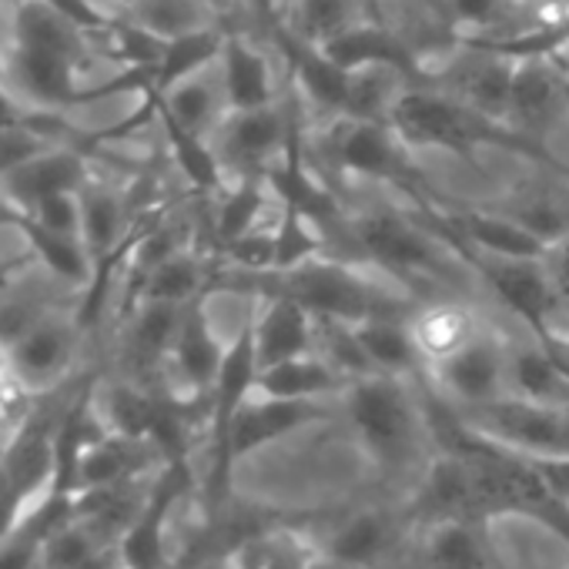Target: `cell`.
I'll use <instances>...</instances> for the list:
<instances>
[{
  "label": "cell",
  "instance_id": "cell-45",
  "mask_svg": "<svg viewBox=\"0 0 569 569\" xmlns=\"http://www.w3.org/2000/svg\"><path fill=\"white\" fill-rule=\"evenodd\" d=\"M289 4H292V0H281V11H284V8H289Z\"/></svg>",
  "mask_w": 569,
  "mask_h": 569
},
{
  "label": "cell",
  "instance_id": "cell-5",
  "mask_svg": "<svg viewBox=\"0 0 569 569\" xmlns=\"http://www.w3.org/2000/svg\"><path fill=\"white\" fill-rule=\"evenodd\" d=\"M319 148L336 171L366 181H382L409 194L412 208L419 211H436L446 204V198L436 194V188L412 161V148L406 144V138L389 121L332 118V124L322 131Z\"/></svg>",
  "mask_w": 569,
  "mask_h": 569
},
{
  "label": "cell",
  "instance_id": "cell-40",
  "mask_svg": "<svg viewBox=\"0 0 569 569\" xmlns=\"http://www.w3.org/2000/svg\"><path fill=\"white\" fill-rule=\"evenodd\" d=\"M529 462H532L536 476L542 479V486L549 489V496L569 506V456H559V459H529Z\"/></svg>",
  "mask_w": 569,
  "mask_h": 569
},
{
  "label": "cell",
  "instance_id": "cell-14",
  "mask_svg": "<svg viewBox=\"0 0 569 569\" xmlns=\"http://www.w3.org/2000/svg\"><path fill=\"white\" fill-rule=\"evenodd\" d=\"M61 416L64 412H54V409L31 412L21 422V429L14 432V439L8 442V449L0 452V466H4L11 486L24 499L28 512L51 492L54 466H58V429H61Z\"/></svg>",
  "mask_w": 569,
  "mask_h": 569
},
{
  "label": "cell",
  "instance_id": "cell-28",
  "mask_svg": "<svg viewBox=\"0 0 569 569\" xmlns=\"http://www.w3.org/2000/svg\"><path fill=\"white\" fill-rule=\"evenodd\" d=\"M18 231L24 234L31 254L41 261L44 271H51L54 278L68 281V284H78V289H88L94 281V271H98V261L94 254L88 251L84 238L81 234H61V231H48L41 224H34L28 214L18 221Z\"/></svg>",
  "mask_w": 569,
  "mask_h": 569
},
{
  "label": "cell",
  "instance_id": "cell-22",
  "mask_svg": "<svg viewBox=\"0 0 569 569\" xmlns=\"http://www.w3.org/2000/svg\"><path fill=\"white\" fill-rule=\"evenodd\" d=\"M81 198V238L88 244V251L94 254L98 268H108L118 258V244L128 234V191L111 188L108 181H101L98 174H91L84 181V188L78 191Z\"/></svg>",
  "mask_w": 569,
  "mask_h": 569
},
{
  "label": "cell",
  "instance_id": "cell-2",
  "mask_svg": "<svg viewBox=\"0 0 569 569\" xmlns=\"http://www.w3.org/2000/svg\"><path fill=\"white\" fill-rule=\"evenodd\" d=\"M349 241L356 261L402 278L409 292L452 289L459 264H466V248L442 208H372L349 214Z\"/></svg>",
  "mask_w": 569,
  "mask_h": 569
},
{
  "label": "cell",
  "instance_id": "cell-27",
  "mask_svg": "<svg viewBox=\"0 0 569 569\" xmlns=\"http://www.w3.org/2000/svg\"><path fill=\"white\" fill-rule=\"evenodd\" d=\"M214 292V271L194 248H181L171 258H164L158 268H151L134 292L138 302H171V306H188L191 299Z\"/></svg>",
  "mask_w": 569,
  "mask_h": 569
},
{
  "label": "cell",
  "instance_id": "cell-20",
  "mask_svg": "<svg viewBox=\"0 0 569 569\" xmlns=\"http://www.w3.org/2000/svg\"><path fill=\"white\" fill-rule=\"evenodd\" d=\"M264 302V309L258 312L254 306V349H258V369L296 359L306 352H316V339H319V322L309 309H302L299 302L284 299V296H271V299H254Z\"/></svg>",
  "mask_w": 569,
  "mask_h": 569
},
{
  "label": "cell",
  "instance_id": "cell-44",
  "mask_svg": "<svg viewBox=\"0 0 569 569\" xmlns=\"http://www.w3.org/2000/svg\"><path fill=\"white\" fill-rule=\"evenodd\" d=\"M118 569H148V566H118Z\"/></svg>",
  "mask_w": 569,
  "mask_h": 569
},
{
  "label": "cell",
  "instance_id": "cell-39",
  "mask_svg": "<svg viewBox=\"0 0 569 569\" xmlns=\"http://www.w3.org/2000/svg\"><path fill=\"white\" fill-rule=\"evenodd\" d=\"M24 516H28V506H24V499L18 496V489L11 486L4 466H0V542H4V539L21 526Z\"/></svg>",
  "mask_w": 569,
  "mask_h": 569
},
{
  "label": "cell",
  "instance_id": "cell-11",
  "mask_svg": "<svg viewBox=\"0 0 569 569\" xmlns=\"http://www.w3.org/2000/svg\"><path fill=\"white\" fill-rule=\"evenodd\" d=\"M339 68L359 71V68H389L409 81V88H429L432 68L426 64L422 51L396 28L356 21L342 34L319 44Z\"/></svg>",
  "mask_w": 569,
  "mask_h": 569
},
{
  "label": "cell",
  "instance_id": "cell-17",
  "mask_svg": "<svg viewBox=\"0 0 569 569\" xmlns=\"http://www.w3.org/2000/svg\"><path fill=\"white\" fill-rule=\"evenodd\" d=\"M562 108L569 104H566V71L559 68V61L556 58H516L506 121L532 138H542Z\"/></svg>",
  "mask_w": 569,
  "mask_h": 569
},
{
  "label": "cell",
  "instance_id": "cell-6",
  "mask_svg": "<svg viewBox=\"0 0 569 569\" xmlns=\"http://www.w3.org/2000/svg\"><path fill=\"white\" fill-rule=\"evenodd\" d=\"M449 409L469 432L522 459L569 456V406H546V402H532V399L506 392L489 402L449 406Z\"/></svg>",
  "mask_w": 569,
  "mask_h": 569
},
{
  "label": "cell",
  "instance_id": "cell-24",
  "mask_svg": "<svg viewBox=\"0 0 569 569\" xmlns=\"http://www.w3.org/2000/svg\"><path fill=\"white\" fill-rule=\"evenodd\" d=\"M346 386L349 379L316 349L258 369L254 392L271 399H329V396H342Z\"/></svg>",
  "mask_w": 569,
  "mask_h": 569
},
{
  "label": "cell",
  "instance_id": "cell-37",
  "mask_svg": "<svg viewBox=\"0 0 569 569\" xmlns=\"http://www.w3.org/2000/svg\"><path fill=\"white\" fill-rule=\"evenodd\" d=\"M278 221H274V268H296L302 261L322 258L326 241L319 238V224H312L306 214L296 208L278 204Z\"/></svg>",
  "mask_w": 569,
  "mask_h": 569
},
{
  "label": "cell",
  "instance_id": "cell-13",
  "mask_svg": "<svg viewBox=\"0 0 569 569\" xmlns=\"http://www.w3.org/2000/svg\"><path fill=\"white\" fill-rule=\"evenodd\" d=\"M224 349L228 346H221V339L211 329L208 292H204L184 306L178 336H174L168 362H164V379H171L168 389L184 399H208L214 389L218 369L224 362Z\"/></svg>",
  "mask_w": 569,
  "mask_h": 569
},
{
  "label": "cell",
  "instance_id": "cell-18",
  "mask_svg": "<svg viewBox=\"0 0 569 569\" xmlns=\"http://www.w3.org/2000/svg\"><path fill=\"white\" fill-rule=\"evenodd\" d=\"M78 322L71 319H58L54 312H48L18 346L8 349V369H11V382L18 389H44L54 379L64 376L71 356H74V339H78Z\"/></svg>",
  "mask_w": 569,
  "mask_h": 569
},
{
  "label": "cell",
  "instance_id": "cell-16",
  "mask_svg": "<svg viewBox=\"0 0 569 569\" xmlns=\"http://www.w3.org/2000/svg\"><path fill=\"white\" fill-rule=\"evenodd\" d=\"M322 556V542L289 522H258L238 532L228 546V569H312Z\"/></svg>",
  "mask_w": 569,
  "mask_h": 569
},
{
  "label": "cell",
  "instance_id": "cell-30",
  "mask_svg": "<svg viewBox=\"0 0 569 569\" xmlns=\"http://www.w3.org/2000/svg\"><path fill=\"white\" fill-rule=\"evenodd\" d=\"M416 349L426 362V369L446 356H452L456 349H462L482 326L476 322V316L456 302H432V306H419V312L409 319Z\"/></svg>",
  "mask_w": 569,
  "mask_h": 569
},
{
  "label": "cell",
  "instance_id": "cell-8",
  "mask_svg": "<svg viewBox=\"0 0 569 569\" xmlns=\"http://www.w3.org/2000/svg\"><path fill=\"white\" fill-rule=\"evenodd\" d=\"M426 376L449 406L499 399L509 392V342L492 329H479L462 349L432 362Z\"/></svg>",
  "mask_w": 569,
  "mask_h": 569
},
{
  "label": "cell",
  "instance_id": "cell-26",
  "mask_svg": "<svg viewBox=\"0 0 569 569\" xmlns=\"http://www.w3.org/2000/svg\"><path fill=\"white\" fill-rule=\"evenodd\" d=\"M422 562L426 569H489V542L479 529V519L469 516H442L426 522L422 536Z\"/></svg>",
  "mask_w": 569,
  "mask_h": 569
},
{
  "label": "cell",
  "instance_id": "cell-15",
  "mask_svg": "<svg viewBox=\"0 0 569 569\" xmlns=\"http://www.w3.org/2000/svg\"><path fill=\"white\" fill-rule=\"evenodd\" d=\"M446 221L466 244V261L472 254H499V258H546L552 241L512 218L509 211L492 208H466V204H442Z\"/></svg>",
  "mask_w": 569,
  "mask_h": 569
},
{
  "label": "cell",
  "instance_id": "cell-33",
  "mask_svg": "<svg viewBox=\"0 0 569 569\" xmlns=\"http://www.w3.org/2000/svg\"><path fill=\"white\" fill-rule=\"evenodd\" d=\"M204 71H198L194 78L174 84L168 94H158V108L164 114H171L181 128L211 138L218 131V124L224 121V114H228V101H224V94L214 91V84L201 81Z\"/></svg>",
  "mask_w": 569,
  "mask_h": 569
},
{
  "label": "cell",
  "instance_id": "cell-25",
  "mask_svg": "<svg viewBox=\"0 0 569 569\" xmlns=\"http://www.w3.org/2000/svg\"><path fill=\"white\" fill-rule=\"evenodd\" d=\"M184 306L171 302H138L128 336H124V359L134 372V379H148L164 372L171 342L178 336Z\"/></svg>",
  "mask_w": 569,
  "mask_h": 569
},
{
  "label": "cell",
  "instance_id": "cell-4",
  "mask_svg": "<svg viewBox=\"0 0 569 569\" xmlns=\"http://www.w3.org/2000/svg\"><path fill=\"white\" fill-rule=\"evenodd\" d=\"M342 406L352 432L382 472H402L419 459L429 416L416 406L402 376L372 372L352 379Z\"/></svg>",
  "mask_w": 569,
  "mask_h": 569
},
{
  "label": "cell",
  "instance_id": "cell-32",
  "mask_svg": "<svg viewBox=\"0 0 569 569\" xmlns=\"http://www.w3.org/2000/svg\"><path fill=\"white\" fill-rule=\"evenodd\" d=\"M509 392L546 406H569V379L536 342H509Z\"/></svg>",
  "mask_w": 569,
  "mask_h": 569
},
{
  "label": "cell",
  "instance_id": "cell-42",
  "mask_svg": "<svg viewBox=\"0 0 569 569\" xmlns=\"http://www.w3.org/2000/svg\"><path fill=\"white\" fill-rule=\"evenodd\" d=\"M244 4L251 8V14L261 21L264 31H274L284 24V11H281V0H244Z\"/></svg>",
  "mask_w": 569,
  "mask_h": 569
},
{
  "label": "cell",
  "instance_id": "cell-9",
  "mask_svg": "<svg viewBox=\"0 0 569 569\" xmlns=\"http://www.w3.org/2000/svg\"><path fill=\"white\" fill-rule=\"evenodd\" d=\"M469 268L489 284V292L529 329V336H542L556 322L559 296L546 258H499V254H472Z\"/></svg>",
  "mask_w": 569,
  "mask_h": 569
},
{
  "label": "cell",
  "instance_id": "cell-36",
  "mask_svg": "<svg viewBox=\"0 0 569 569\" xmlns=\"http://www.w3.org/2000/svg\"><path fill=\"white\" fill-rule=\"evenodd\" d=\"M359 21V0H292L284 8V24L309 44H326Z\"/></svg>",
  "mask_w": 569,
  "mask_h": 569
},
{
  "label": "cell",
  "instance_id": "cell-1",
  "mask_svg": "<svg viewBox=\"0 0 569 569\" xmlns=\"http://www.w3.org/2000/svg\"><path fill=\"white\" fill-rule=\"evenodd\" d=\"M214 289L241 292L254 299L284 296L316 316V322H346L359 326L369 319H412L419 302L399 292H389L376 278L359 271L342 258H312L296 268L271 271H214Z\"/></svg>",
  "mask_w": 569,
  "mask_h": 569
},
{
  "label": "cell",
  "instance_id": "cell-7",
  "mask_svg": "<svg viewBox=\"0 0 569 569\" xmlns=\"http://www.w3.org/2000/svg\"><path fill=\"white\" fill-rule=\"evenodd\" d=\"M289 111H292L289 138H284L281 154L268 164L264 181H268L271 194L278 198V204L296 208L312 224H319L329 238L352 248V241H349V211L326 188V181L309 168V154H306V144H302V114L296 108V98H289Z\"/></svg>",
  "mask_w": 569,
  "mask_h": 569
},
{
  "label": "cell",
  "instance_id": "cell-21",
  "mask_svg": "<svg viewBox=\"0 0 569 569\" xmlns=\"http://www.w3.org/2000/svg\"><path fill=\"white\" fill-rule=\"evenodd\" d=\"M402 539V519L392 509H362L322 542V552L352 566V569H376L386 556L396 552Z\"/></svg>",
  "mask_w": 569,
  "mask_h": 569
},
{
  "label": "cell",
  "instance_id": "cell-34",
  "mask_svg": "<svg viewBox=\"0 0 569 569\" xmlns=\"http://www.w3.org/2000/svg\"><path fill=\"white\" fill-rule=\"evenodd\" d=\"M268 181L264 174L254 178H234V188L218 191V208H214V238L218 244H228L248 231H254V221L261 218L268 204Z\"/></svg>",
  "mask_w": 569,
  "mask_h": 569
},
{
  "label": "cell",
  "instance_id": "cell-3",
  "mask_svg": "<svg viewBox=\"0 0 569 569\" xmlns=\"http://www.w3.org/2000/svg\"><path fill=\"white\" fill-rule=\"evenodd\" d=\"M392 128L406 138L409 148H436L466 161L492 148L569 174V164H559V158L542 144V138H532L502 118L482 114L436 88H406L392 108Z\"/></svg>",
  "mask_w": 569,
  "mask_h": 569
},
{
  "label": "cell",
  "instance_id": "cell-41",
  "mask_svg": "<svg viewBox=\"0 0 569 569\" xmlns=\"http://www.w3.org/2000/svg\"><path fill=\"white\" fill-rule=\"evenodd\" d=\"M546 268L552 278V289L559 296V306H569V234L552 241V248L546 254Z\"/></svg>",
  "mask_w": 569,
  "mask_h": 569
},
{
  "label": "cell",
  "instance_id": "cell-43",
  "mask_svg": "<svg viewBox=\"0 0 569 569\" xmlns=\"http://www.w3.org/2000/svg\"><path fill=\"white\" fill-rule=\"evenodd\" d=\"M312 569H352V566H346V562H339V559H332V556H319V562L312 566Z\"/></svg>",
  "mask_w": 569,
  "mask_h": 569
},
{
  "label": "cell",
  "instance_id": "cell-38",
  "mask_svg": "<svg viewBox=\"0 0 569 569\" xmlns=\"http://www.w3.org/2000/svg\"><path fill=\"white\" fill-rule=\"evenodd\" d=\"M34 224L61 234H81V198L78 191H61L41 198L31 211H24Z\"/></svg>",
  "mask_w": 569,
  "mask_h": 569
},
{
  "label": "cell",
  "instance_id": "cell-10",
  "mask_svg": "<svg viewBox=\"0 0 569 569\" xmlns=\"http://www.w3.org/2000/svg\"><path fill=\"white\" fill-rule=\"evenodd\" d=\"M289 121L292 111L289 104L278 108H254V111H228L218 131L211 134L218 161L224 174L231 171L234 178H254L264 174L268 164L281 154L284 138H289Z\"/></svg>",
  "mask_w": 569,
  "mask_h": 569
},
{
  "label": "cell",
  "instance_id": "cell-19",
  "mask_svg": "<svg viewBox=\"0 0 569 569\" xmlns=\"http://www.w3.org/2000/svg\"><path fill=\"white\" fill-rule=\"evenodd\" d=\"M88 178H91L88 151L78 144H54L0 181V194L21 211H31L48 194L81 191Z\"/></svg>",
  "mask_w": 569,
  "mask_h": 569
},
{
  "label": "cell",
  "instance_id": "cell-35",
  "mask_svg": "<svg viewBox=\"0 0 569 569\" xmlns=\"http://www.w3.org/2000/svg\"><path fill=\"white\" fill-rule=\"evenodd\" d=\"M406 88H409V81L389 68H359L349 78V98H346V111L339 118H366V121L392 124V108Z\"/></svg>",
  "mask_w": 569,
  "mask_h": 569
},
{
  "label": "cell",
  "instance_id": "cell-31",
  "mask_svg": "<svg viewBox=\"0 0 569 569\" xmlns=\"http://www.w3.org/2000/svg\"><path fill=\"white\" fill-rule=\"evenodd\" d=\"M356 336L376 372L386 376H426V362L416 349L409 319H369L356 326Z\"/></svg>",
  "mask_w": 569,
  "mask_h": 569
},
{
  "label": "cell",
  "instance_id": "cell-12",
  "mask_svg": "<svg viewBox=\"0 0 569 569\" xmlns=\"http://www.w3.org/2000/svg\"><path fill=\"white\" fill-rule=\"evenodd\" d=\"M512 68L516 61L512 58H502V54H489V51H479L466 41L456 44V54L432 68V84L436 91L482 111V114H492V118H502L509 114V88H512Z\"/></svg>",
  "mask_w": 569,
  "mask_h": 569
},
{
  "label": "cell",
  "instance_id": "cell-23",
  "mask_svg": "<svg viewBox=\"0 0 569 569\" xmlns=\"http://www.w3.org/2000/svg\"><path fill=\"white\" fill-rule=\"evenodd\" d=\"M221 91L228 101V111H254L274 104V81L264 54L251 48L248 38L238 31H224L221 48Z\"/></svg>",
  "mask_w": 569,
  "mask_h": 569
},
{
  "label": "cell",
  "instance_id": "cell-29",
  "mask_svg": "<svg viewBox=\"0 0 569 569\" xmlns=\"http://www.w3.org/2000/svg\"><path fill=\"white\" fill-rule=\"evenodd\" d=\"M221 48H224V31L211 24L164 38V51L154 64V94H168L174 84L211 68L221 58Z\"/></svg>",
  "mask_w": 569,
  "mask_h": 569
}]
</instances>
